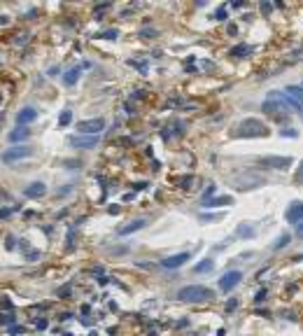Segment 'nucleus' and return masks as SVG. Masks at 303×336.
Instances as JSON below:
<instances>
[{
	"label": "nucleus",
	"mask_w": 303,
	"mask_h": 336,
	"mask_svg": "<svg viewBox=\"0 0 303 336\" xmlns=\"http://www.w3.org/2000/svg\"><path fill=\"white\" fill-rule=\"evenodd\" d=\"M287 220H289V224H301V201H296V203H292V208L287 210Z\"/></svg>",
	"instance_id": "f8f14e48"
},
{
	"label": "nucleus",
	"mask_w": 303,
	"mask_h": 336,
	"mask_svg": "<svg viewBox=\"0 0 303 336\" xmlns=\"http://www.w3.org/2000/svg\"><path fill=\"white\" fill-rule=\"evenodd\" d=\"M238 236H242V238H252V236H254V229H250L247 224H242V227H238Z\"/></svg>",
	"instance_id": "a211bd4d"
},
{
	"label": "nucleus",
	"mask_w": 303,
	"mask_h": 336,
	"mask_svg": "<svg viewBox=\"0 0 303 336\" xmlns=\"http://www.w3.org/2000/svg\"><path fill=\"white\" fill-rule=\"evenodd\" d=\"M289 243V234H285V236H280V240H275V245H273V250H282Z\"/></svg>",
	"instance_id": "6ab92c4d"
},
{
	"label": "nucleus",
	"mask_w": 303,
	"mask_h": 336,
	"mask_svg": "<svg viewBox=\"0 0 303 336\" xmlns=\"http://www.w3.org/2000/svg\"><path fill=\"white\" fill-rule=\"evenodd\" d=\"M105 129V119H87V122H80L77 124V131L84 133V135H98L100 131Z\"/></svg>",
	"instance_id": "39448f33"
},
{
	"label": "nucleus",
	"mask_w": 303,
	"mask_h": 336,
	"mask_svg": "<svg viewBox=\"0 0 303 336\" xmlns=\"http://www.w3.org/2000/svg\"><path fill=\"white\" fill-rule=\"evenodd\" d=\"M241 280H242L241 271H229V273L222 275V280H219V290H222V292H231V290L241 283Z\"/></svg>",
	"instance_id": "423d86ee"
},
{
	"label": "nucleus",
	"mask_w": 303,
	"mask_h": 336,
	"mask_svg": "<svg viewBox=\"0 0 303 336\" xmlns=\"http://www.w3.org/2000/svg\"><path fill=\"white\" fill-rule=\"evenodd\" d=\"M261 110L271 117H277V115H289V107H287V98L280 96V94H268V101L261 105Z\"/></svg>",
	"instance_id": "7ed1b4c3"
},
{
	"label": "nucleus",
	"mask_w": 303,
	"mask_h": 336,
	"mask_svg": "<svg viewBox=\"0 0 303 336\" xmlns=\"http://www.w3.org/2000/svg\"><path fill=\"white\" fill-rule=\"evenodd\" d=\"M77 75H80L77 68H75V70H68L65 72V77H63V82H65V84H75V82H77Z\"/></svg>",
	"instance_id": "f3484780"
},
{
	"label": "nucleus",
	"mask_w": 303,
	"mask_h": 336,
	"mask_svg": "<svg viewBox=\"0 0 303 336\" xmlns=\"http://www.w3.org/2000/svg\"><path fill=\"white\" fill-rule=\"evenodd\" d=\"M233 133L238 138H264V135H268V126L264 122L254 119V117H250V119H242L241 124L233 129Z\"/></svg>",
	"instance_id": "f03ea898"
},
{
	"label": "nucleus",
	"mask_w": 303,
	"mask_h": 336,
	"mask_svg": "<svg viewBox=\"0 0 303 336\" xmlns=\"http://www.w3.org/2000/svg\"><path fill=\"white\" fill-rule=\"evenodd\" d=\"M145 224H147V220H145V217H138V220L126 222L124 227H119V229H117V234H119V236H128V234H135V231H140Z\"/></svg>",
	"instance_id": "9d476101"
},
{
	"label": "nucleus",
	"mask_w": 303,
	"mask_h": 336,
	"mask_svg": "<svg viewBox=\"0 0 303 336\" xmlns=\"http://www.w3.org/2000/svg\"><path fill=\"white\" fill-rule=\"evenodd\" d=\"M45 194H47V187L42 182H33V185L26 187V196H30V199H42Z\"/></svg>",
	"instance_id": "ddd939ff"
},
{
	"label": "nucleus",
	"mask_w": 303,
	"mask_h": 336,
	"mask_svg": "<svg viewBox=\"0 0 303 336\" xmlns=\"http://www.w3.org/2000/svg\"><path fill=\"white\" fill-rule=\"evenodd\" d=\"M233 199L231 196H219V199H212V201H203V205H229Z\"/></svg>",
	"instance_id": "dca6fc26"
},
{
	"label": "nucleus",
	"mask_w": 303,
	"mask_h": 336,
	"mask_svg": "<svg viewBox=\"0 0 303 336\" xmlns=\"http://www.w3.org/2000/svg\"><path fill=\"white\" fill-rule=\"evenodd\" d=\"M37 119V110L35 107H21L17 112V126H28Z\"/></svg>",
	"instance_id": "6e6552de"
},
{
	"label": "nucleus",
	"mask_w": 303,
	"mask_h": 336,
	"mask_svg": "<svg viewBox=\"0 0 303 336\" xmlns=\"http://www.w3.org/2000/svg\"><path fill=\"white\" fill-rule=\"evenodd\" d=\"M30 154H33V150H30V147H26V145H17V147H12V150L2 152V154H0V159L5 161V164H14V161L28 159Z\"/></svg>",
	"instance_id": "20e7f679"
},
{
	"label": "nucleus",
	"mask_w": 303,
	"mask_h": 336,
	"mask_svg": "<svg viewBox=\"0 0 303 336\" xmlns=\"http://www.w3.org/2000/svg\"><path fill=\"white\" fill-rule=\"evenodd\" d=\"M194 271L196 273H210L212 271V259H203L198 266H194Z\"/></svg>",
	"instance_id": "2eb2a0df"
},
{
	"label": "nucleus",
	"mask_w": 303,
	"mask_h": 336,
	"mask_svg": "<svg viewBox=\"0 0 303 336\" xmlns=\"http://www.w3.org/2000/svg\"><path fill=\"white\" fill-rule=\"evenodd\" d=\"M28 135H30V131H28V126H17L14 131L9 133V140H12V142H19V140H26Z\"/></svg>",
	"instance_id": "4468645a"
},
{
	"label": "nucleus",
	"mask_w": 303,
	"mask_h": 336,
	"mask_svg": "<svg viewBox=\"0 0 303 336\" xmlns=\"http://www.w3.org/2000/svg\"><path fill=\"white\" fill-rule=\"evenodd\" d=\"M189 252H178V255H173V257H166L163 262H161V266L163 269H180L182 264H187L189 262Z\"/></svg>",
	"instance_id": "1a4fd4ad"
},
{
	"label": "nucleus",
	"mask_w": 303,
	"mask_h": 336,
	"mask_svg": "<svg viewBox=\"0 0 303 336\" xmlns=\"http://www.w3.org/2000/svg\"><path fill=\"white\" fill-rule=\"evenodd\" d=\"M247 52H250L247 47H236V49L231 52V56H238V54H247Z\"/></svg>",
	"instance_id": "412c9836"
},
{
	"label": "nucleus",
	"mask_w": 303,
	"mask_h": 336,
	"mask_svg": "<svg viewBox=\"0 0 303 336\" xmlns=\"http://www.w3.org/2000/svg\"><path fill=\"white\" fill-rule=\"evenodd\" d=\"M70 145L77 150H91L98 145V135H75V138H70Z\"/></svg>",
	"instance_id": "0eeeda50"
},
{
	"label": "nucleus",
	"mask_w": 303,
	"mask_h": 336,
	"mask_svg": "<svg viewBox=\"0 0 303 336\" xmlns=\"http://www.w3.org/2000/svg\"><path fill=\"white\" fill-rule=\"evenodd\" d=\"M70 115H72L70 110H63V112H61V126H65L68 122H70Z\"/></svg>",
	"instance_id": "aec40b11"
},
{
	"label": "nucleus",
	"mask_w": 303,
	"mask_h": 336,
	"mask_svg": "<svg viewBox=\"0 0 303 336\" xmlns=\"http://www.w3.org/2000/svg\"><path fill=\"white\" fill-rule=\"evenodd\" d=\"M175 297H178V301H184V303H203V301H212L214 292L205 285H187V287L178 290Z\"/></svg>",
	"instance_id": "f257e3e1"
},
{
	"label": "nucleus",
	"mask_w": 303,
	"mask_h": 336,
	"mask_svg": "<svg viewBox=\"0 0 303 336\" xmlns=\"http://www.w3.org/2000/svg\"><path fill=\"white\" fill-rule=\"evenodd\" d=\"M261 164L268 168H287L292 164L289 157H266V159H261Z\"/></svg>",
	"instance_id": "9b49d317"
}]
</instances>
